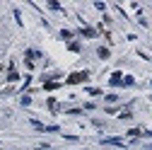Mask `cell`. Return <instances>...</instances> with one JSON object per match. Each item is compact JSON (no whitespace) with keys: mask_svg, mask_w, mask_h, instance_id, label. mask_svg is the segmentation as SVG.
Segmentation results:
<instances>
[{"mask_svg":"<svg viewBox=\"0 0 152 150\" xmlns=\"http://www.w3.org/2000/svg\"><path fill=\"white\" fill-rule=\"evenodd\" d=\"M87 78L89 75L82 70V73H72V75H68V85H77V82H87Z\"/></svg>","mask_w":152,"mask_h":150,"instance_id":"cell-1","label":"cell"},{"mask_svg":"<svg viewBox=\"0 0 152 150\" xmlns=\"http://www.w3.org/2000/svg\"><path fill=\"white\" fill-rule=\"evenodd\" d=\"M123 80H121V73H113L111 75V85H121Z\"/></svg>","mask_w":152,"mask_h":150,"instance_id":"cell-2","label":"cell"},{"mask_svg":"<svg viewBox=\"0 0 152 150\" xmlns=\"http://www.w3.org/2000/svg\"><path fill=\"white\" fill-rule=\"evenodd\" d=\"M97 53H99V58H109V49H104V46H99Z\"/></svg>","mask_w":152,"mask_h":150,"instance_id":"cell-3","label":"cell"},{"mask_svg":"<svg viewBox=\"0 0 152 150\" xmlns=\"http://www.w3.org/2000/svg\"><path fill=\"white\" fill-rule=\"evenodd\" d=\"M48 109H51V111H58V104H56V99H53V97L48 99Z\"/></svg>","mask_w":152,"mask_h":150,"instance_id":"cell-4","label":"cell"},{"mask_svg":"<svg viewBox=\"0 0 152 150\" xmlns=\"http://www.w3.org/2000/svg\"><path fill=\"white\" fill-rule=\"evenodd\" d=\"M104 143H111V145H121V138H106Z\"/></svg>","mask_w":152,"mask_h":150,"instance_id":"cell-5","label":"cell"},{"mask_svg":"<svg viewBox=\"0 0 152 150\" xmlns=\"http://www.w3.org/2000/svg\"><path fill=\"white\" fill-rule=\"evenodd\" d=\"M58 85H61V82H44V87H46V90H56Z\"/></svg>","mask_w":152,"mask_h":150,"instance_id":"cell-6","label":"cell"},{"mask_svg":"<svg viewBox=\"0 0 152 150\" xmlns=\"http://www.w3.org/2000/svg\"><path fill=\"white\" fill-rule=\"evenodd\" d=\"M128 136H130V138H135V136H142V131H140V128H133Z\"/></svg>","mask_w":152,"mask_h":150,"instance_id":"cell-7","label":"cell"},{"mask_svg":"<svg viewBox=\"0 0 152 150\" xmlns=\"http://www.w3.org/2000/svg\"><path fill=\"white\" fill-rule=\"evenodd\" d=\"M82 34H85V36H94L97 32H94V29H89V27H85V29H82Z\"/></svg>","mask_w":152,"mask_h":150,"instance_id":"cell-8","label":"cell"},{"mask_svg":"<svg viewBox=\"0 0 152 150\" xmlns=\"http://www.w3.org/2000/svg\"><path fill=\"white\" fill-rule=\"evenodd\" d=\"M7 80H10V82H15V80H20V75H17L15 70H10V78H7Z\"/></svg>","mask_w":152,"mask_h":150,"instance_id":"cell-9","label":"cell"},{"mask_svg":"<svg viewBox=\"0 0 152 150\" xmlns=\"http://www.w3.org/2000/svg\"><path fill=\"white\" fill-rule=\"evenodd\" d=\"M61 36H63V39H70V36H72V32H68V29H63V32H61Z\"/></svg>","mask_w":152,"mask_h":150,"instance_id":"cell-10","label":"cell"},{"mask_svg":"<svg viewBox=\"0 0 152 150\" xmlns=\"http://www.w3.org/2000/svg\"><path fill=\"white\" fill-rule=\"evenodd\" d=\"M121 85H133V78H130V75H126V78H123V82Z\"/></svg>","mask_w":152,"mask_h":150,"instance_id":"cell-11","label":"cell"}]
</instances>
